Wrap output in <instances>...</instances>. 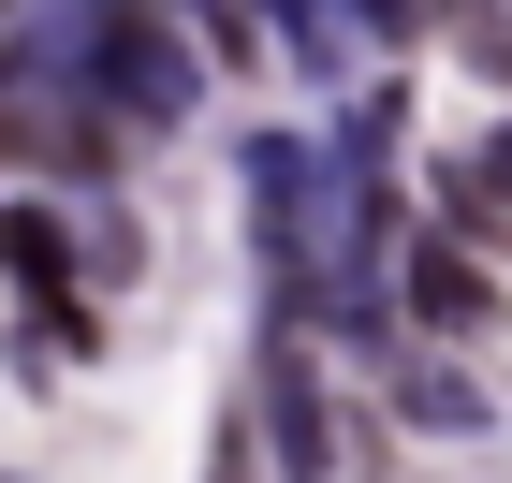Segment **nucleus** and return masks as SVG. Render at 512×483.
Returning a JSON list of instances; mask_svg holds the SVG:
<instances>
[{
  "label": "nucleus",
  "mask_w": 512,
  "mask_h": 483,
  "mask_svg": "<svg viewBox=\"0 0 512 483\" xmlns=\"http://www.w3.org/2000/svg\"><path fill=\"white\" fill-rule=\"evenodd\" d=\"M395 322H410V352H483L498 337V249L454 235V220H425L410 264H395Z\"/></svg>",
  "instance_id": "f03ea898"
},
{
  "label": "nucleus",
  "mask_w": 512,
  "mask_h": 483,
  "mask_svg": "<svg viewBox=\"0 0 512 483\" xmlns=\"http://www.w3.org/2000/svg\"><path fill=\"white\" fill-rule=\"evenodd\" d=\"M425 191H439V220H454V235L512 249V103L469 132V147H439V176H425Z\"/></svg>",
  "instance_id": "20e7f679"
},
{
  "label": "nucleus",
  "mask_w": 512,
  "mask_h": 483,
  "mask_svg": "<svg viewBox=\"0 0 512 483\" xmlns=\"http://www.w3.org/2000/svg\"><path fill=\"white\" fill-rule=\"evenodd\" d=\"M381 410L410 425V440H454V454L498 440V396H483L469 352H395V366H381Z\"/></svg>",
  "instance_id": "7ed1b4c3"
},
{
  "label": "nucleus",
  "mask_w": 512,
  "mask_h": 483,
  "mask_svg": "<svg viewBox=\"0 0 512 483\" xmlns=\"http://www.w3.org/2000/svg\"><path fill=\"white\" fill-rule=\"evenodd\" d=\"M249 440H264V483H337L352 469V425H337V396H322V337H278L249 352Z\"/></svg>",
  "instance_id": "f257e3e1"
},
{
  "label": "nucleus",
  "mask_w": 512,
  "mask_h": 483,
  "mask_svg": "<svg viewBox=\"0 0 512 483\" xmlns=\"http://www.w3.org/2000/svg\"><path fill=\"white\" fill-rule=\"evenodd\" d=\"M322 147L352 161V176H395V147H410V74H366L352 103H322Z\"/></svg>",
  "instance_id": "39448f33"
},
{
  "label": "nucleus",
  "mask_w": 512,
  "mask_h": 483,
  "mask_svg": "<svg viewBox=\"0 0 512 483\" xmlns=\"http://www.w3.org/2000/svg\"><path fill=\"white\" fill-rule=\"evenodd\" d=\"M337 15H352V44H381V59H395V44H410V30H425V15H439V0H337Z\"/></svg>",
  "instance_id": "423d86ee"
},
{
  "label": "nucleus",
  "mask_w": 512,
  "mask_h": 483,
  "mask_svg": "<svg viewBox=\"0 0 512 483\" xmlns=\"http://www.w3.org/2000/svg\"><path fill=\"white\" fill-rule=\"evenodd\" d=\"M0 483H30V469H0Z\"/></svg>",
  "instance_id": "0eeeda50"
}]
</instances>
